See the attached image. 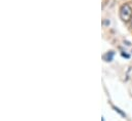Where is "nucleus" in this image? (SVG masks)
<instances>
[{
	"instance_id": "2",
	"label": "nucleus",
	"mask_w": 132,
	"mask_h": 121,
	"mask_svg": "<svg viewBox=\"0 0 132 121\" xmlns=\"http://www.w3.org/2000/svg\"><path fill=\"white\" fill-rule=\"evenodd\" d=\"M113 57H114V52L113 51H110V52H108L105 55V60L108 61V62H111V61L113 60Z\"/></svg>"
},
{
	"instance_id": "4",
	"label": "nucleus",
	"mask_w": 132,
	"mask_h": 121,
	"mask_svg": "<svg viewBox=\"0 0 132 121\" xmlns=\"http://www.w3.org/2000/svg\"><path fill=\"white\" fill-rule=\"evenodd\" d=\"M131 21H132V19H131Z\"/></svg>"
},
{
	"instance_id": "1",
	"label": "nucleus",
	"mask_w": 132,
	"mask_h": 121,
	"mask_svg": "<svg viewBox=\"0 0 132 121\" xmlns=\"http://www.w3.org/2000/svg\"><path fill=\"white\" fill-rule=\"evenodd\" d=\"M120 18L123 22H129L132 19V6L129 3H125L120 8Z\"/></svg>"
},
{
	"instance_id": "3",
	"label": "nucleus",
	"mask_w": 132,
	"mask_h": 121,
	"mask_svg": "<svg viewBox=\"0 0 132 121\" xmlns=\"http://www.w3.org/2000/svg\"><path fill=\"white\" fill-rule=\"evenodd\" d=\"M114 109L116 110V112H119V113H120L122 116H125V114H124L123 112H121V111H120V109H118V108H116V107H114Z\"/></svg>"
}]
</instances>
